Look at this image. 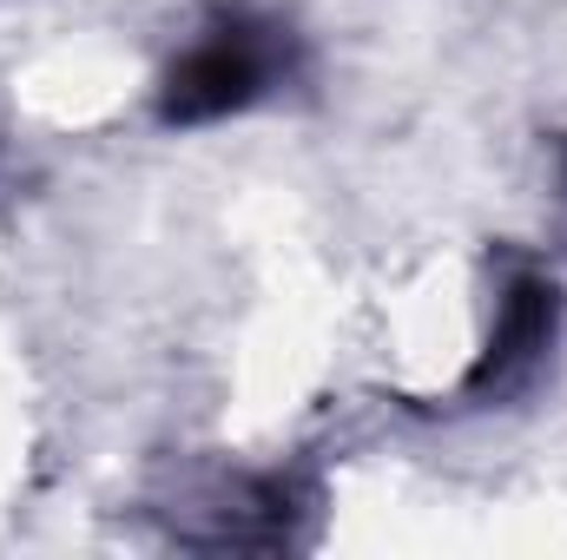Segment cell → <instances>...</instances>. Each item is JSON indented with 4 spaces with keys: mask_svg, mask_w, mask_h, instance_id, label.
Listing matches in <instances>:
<instances>
[{
    "mask_svg": "<svg viewBox=\"0 0 567 560\" xmlns=\"http://www.w3.org/2000/svg\"><path fill=\"white\" fill-rule=\"evenodd\" d=\"M265 80V53L251 33H218L212 46H198L178 73H172V93H165V113L172 120H205V113H225L238 100H251Z\"/></svg>",
    "mask_w": 567,
    "mask_h": 560,
    "instance_id": "1",
    "label": "cell"
},
{
    "mask_svg": "<svg viewBox=\"0 0 567 560\" xmlns=\"http://www.w3.org/2000/svg\"><path fill=\"white\" fill-rule=\"evenodd\" d=\"M548 323H555V290L522 283L515 303H508V330H502V343H495V356L482 363L475 383H508V376H522V370L535 363V350L548 343Z\"/></svg>",
    "mask_w": 567,
    "mask_h": 560,
    "instance_id": "2",
    "label": "cell"
}]
</instances>
